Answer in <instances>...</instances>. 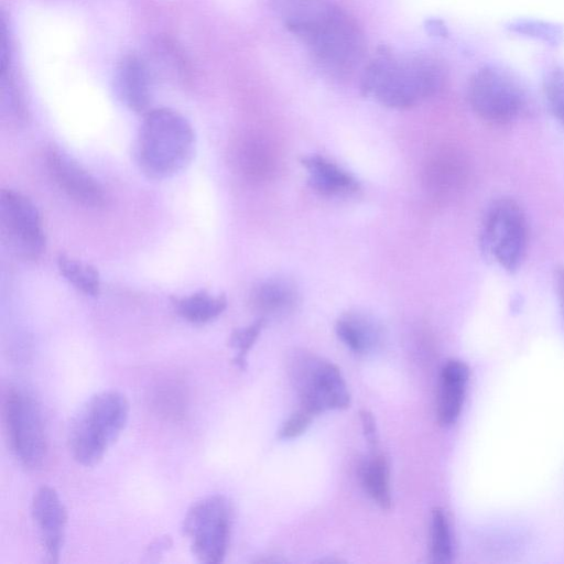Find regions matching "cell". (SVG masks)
I'll return each instance as SVG.
<instances>
[{"label": "cell", "instance_id": "obj_1", "mask_svg": "<svg viewBox=\"0 0 564 564\" xmlns=\"http://www.w3.org/2000/svg\"><path fill=\"white\" fill-rule=\"evenodd\" d=\"M282 19L324 68L343 74L360 62L365 50L362 33L333 1L290 0Z\"/></svg>", "mask_w": 564, "mask_h": 564}, {"label": "cell", "instance_id": "obj_2", "mask_svg": "<svg viewBox=\"0 0 564 564\" xmlns=\"http://www.w3.org/2000/svg\"><path fill=\"white\" fill-rule=\"evenodd\" d=\"M444 82L445 68L433 57L382 53L365 69L361 89L387 107L404 109L435 95Z\"/></svg>", "mask_w": 564, "mask_h": 564}, {"label": "cell", "instance_id": "obj_3", "mask_svg": "<svg viewBox=\"0 0 564 564\" xmlns=\"http://www.w3.org/2000/svg\"><path fill=\"white\" fill-rule=\"evenodd\" d=\"M189 121L171 108L148 110L134 143V160L144 175L164 180L186 169L195 155Z\"/></svg>", "mask_w": 564, "mask_h": 564}, {"label": "cell", "instance_id": "obj_4", "mask_svg": "<svg viewBox=\"0 0 564 564\" xmlns=\"http://www.w3.org/2000/svg\"><path fill=\"white\" fill-rule=\"evenodd\" d=\"M130 406L119 391L91 395L73 416L68 429V448L83 466L98 464L127 425Z\"/></svg>", "mask_w": 564, "mask_h": 564}, {"label": "cell", "instance_id": "obj_5", "mask_svg": "<svg viewBox=\"0 0 564 564\" xmlns=\"http://www.w3.org/2000/svg\"><path fill=\"white\" fill-rule=\"evenodd\" d=\"M2 416L10 449L26 469L40 468L47 456V441L40 404L23 387L10 386L2 401Z\"/></svg>", "mask_w": 564, "mask_h": 564}, {"label": "cell", "instance_id": "obj_6", "mask_svg": "<svg viewBox=\"0 0 564 564\" xmlns=\"http://www.w3.org/2000/svg\"><path fill=\"white\" fill-rule=\"evenodd\" d=\"M290 376L301 406L313 415L327 410H343L350 404V394L339 368L308 352L295 354Z\"/></svg>", "mask_w": 564, "mask_h": 564}, {"label": "cell", "instance_id": "obj_7", "mask_svg": "<svg viewBox=\"0 0 564 564\" xmlns=\"http://www.w3.org/2000/svg\"><path fill=\"white\" fill-rule=\"evenodd\" d=\"M528 245V225L519 204L511 198H500L488 208L480 232V247L507 271L517 270L524 258Z\"/></svg>", "mask_w": 564, "mask_h": 564}, {"label": "cell", "instance_id": "obj_8", "mask_svg": "<svg viewBox=\"0 0 564 564\" xmlns=\"http://www.w3.org/2000/svg\"><path fill=\"white\" fill-rule=\"evenodd\" d=\"M231 528V507L226 497L209 495L186 511L182 530L195 557L203 563H220L226 556Z\"/></svg>", "mask_w": 564, "mask_h": 564}, {"label": "cell", "instance_id": "obj_9", "mask_svg": "<svg viewBox=\"0 0 564 564\" xmlns=\"http://www.w3.org/2000/svg\"><path fill=\"white\" fill-rule=\"evenodd\" d=\"M0 229L9 250L24 261H36L45 251V234L35 204L20 192L0 193Z\"/></svg>", "mask_w": 564, "mask_h": 564}, {"label": "cell", "instance_id": "obj_10", "mask_svg": "<svg viewBox=\"0 0 564 564\" xmlns=\"http://www.w3.org/2000/svg\"><path fill=\"white\" fill-rule=\"evenodd\" d=\"M468 100L479 118L495 124L514 120L524 104L518 84L495 67H484L474 74L468 86Z\"/></svg>", "mask_w": 564, "mask_h": 564}, {"label": "cell", "instance_id": "obj_11", "mask_svg": "<svg viewBox=\"0 0 564 564\" xmlns=\"http://www.w3.org/2000/svg\"><path fill=\"white\" fill-rule=\"evenodd\" d=\"M46 167L56 185L73 200L98 208L107 202L104 186L77 161L57 147L45 152Z\"/></svg>", "mask_w": 564, "mask_h": 564}, {"label": "cell", "instance_id": "obj_12", "mask_svg": "<svg viewBox=\"0 0 564 564\" xmlns=\"http://www.w3.org/2000/svg\"><path fill=\"white\" fill-rule=\"evenodd\" d=\"M32 519L48 562H57L65 538L67 513L57 491L50 486L40 487L31 503Z\"/></svg>", "mask_w": 564, "mask_h": 564}, {"label": "cell", "instance_id": "obj_13", "mask_svg": "<svg viewBox=\"0 0 564 564\" xmlns=\"http://www.w3.org/2000/svg\"><path fill=\"white\" fill-rule=\"evenodd\" d=\"M115 90L121 102L134 112H147L151 102V70L137 54L123 55L115 69Z\"/></svg>", "mask_w": 564, "mask_h": 564}, {"label": "cell", "instance_id": "obj_14", "mask_svg": "<svg viewBox=\"0 0 564 564\" xmlns=\"http://www.w3.org/2000/svg\"><path fill=\"white\" fill-rule=\"evenodd\" d=\"M469 378L467 365L460 360H448L442 368L437 397V420L449 426L458 419Z\"/></svg>", "mask_w": 564, "mask_h": 564}, {"label": "cell", "instance_id": "obj_15", "mask_svg": "<svg viewBox=\"0 0 564 564\" xmlns=\"http://www.w3.org/2000/svg\"><path fill=\"white\" fill-rule=\"evenodd\" d=\"M301 163L308 173L310 185L319 193L333 195L358 189V182L351 174L324 156L307 155Z\"/></svg>", "mask_w": 564, "mask_h": 564}, {"label": "cell", "instance_id": "obj_16", "mask_svg": "<svg viewBox=\"0 0 564 564\" xmlns=\"http://www.w3.org/2000/svg\"><path fill=\"white\" fill-rule=\"evenodd\" d=\"M335 329L339 339L358 354L373 350L382 336L377 321L359 312H349L340 316L336 322Z\"/></svg>", "mask_w": 564, "mask_h": 564}, {"label": "cell", "instance_id": "obj_17", "mask_svg": "<svg viewBox=\"0 0 564 564\" xmlns=\"http://www.w3.org/2000/svg\"><path fill=\"white\" fill-rule=\"evenodd\" d=\"M295 285L283 278H271L254 288L251 303L263 314L278 315L289 312L296 303Z\"/></svg>", "mask_w": 564, "mask_h": 564}, {"label": "cell", "instance_id": "obj_18", "mask_svg": "<svg viewBox=\"0 0 564 564\" xmlns=\"http://www.w3.org/2000/svg\"><path fill=\"white\" fill-rule=\"evenodd\" d=\"M176 314L192 324H206L217 318L227 307L224 294H212L205 290L172 299Z\"/></svg>", "mask_w": 564, "mask_h": 564}, {"label": "cell", "instance_id": "obj_19", "mask_svg": "<svg viewBox=\"0 0 564 564\" xmlns=\"http://www.w3.org/2000/svg\"><path fill=\"white\" fill-rule=\"evenodd\" d=\"M360 477L362 486L371 499L383 510L392 505L389 464L387 458L376 452L361 465Z\"/></svg>", "mask_w": 564, "mask_h": 564}, {"label": "cell", "instance_id": "obj_20", "mask_svg": "<svg viewBox=\"0 0 564 564\" xmlns=\"http://www.w3.org/2000/svg\"><path fill=\"white\" fill-rule=\"evenodd\" d=\"M59 273L82 293L96 296L100 292V276L97 269L64 253L57 257Z\"/></svg>", "mask_w": 564, "mask_h": 564}, {"label": "cell", "instance_id": "obj_21", "mask_svg": "<svg viewBox=\"0 0 564 564\" xmlns=\"http://www.w3.org/2000/svg\"><path fill=\"white\" fill-rule=\"evenodd\" d=\"M431 556L436 564H447L453 557L449 524L442 508H434L431 520Z\"/></svg>", "mask_w": 564, "mask_h": 564}, {"label": "cell", "instance_id": "obj_22", "mask_svg": "<svg viewBox=\"0 0 564 564\" xmlns=\"http://www.w3.org/2000/svg\"><path fill=\"white\" fill-rule=\"evenodd\" d=\"M264 325L265 318L261 316L252 324L237 328L231 333L229 346L237 351V355L234 358V364L239 369L246 368V356L253 346Z\"/></svg>", "mask_w": 564, "mask_h": 564}, {"label": "cell", "instance_id": "obj_23", "mask_svg": "<svg viewBox=\"0 0 564 564\" xmlns=\"http://www.w3.org/2000/svg\"><path fill=\"white\" fill-rule=\"evenodd\" d=\"M544 91L551 111L564 127V68H557L547 75Z\"/></svg>", "mask_w": 564, "mask_h": 564}, {"label": "cell", "instance_id": "obj_24", "mask_svg": "<svg viewBox=\"0 0 564 564\" xmlns=\"http://www.w3.org/2000/svg\"><path fill=\"white\" fill-rule=\"evenodd\" d=\"M313 414L302 408L294 412L282 425L280 438H294L303 434L311 424Z\"/></svg>", "mask_w": 564, "mask_h": 564}, {"label": "cell", "instance_id": "obj_25", "mask_svg": "<svg viewBox=\"0 0 564 564\" xmlns=\"http://www.w3.org/2000/svg\"><path fill=\"white\" fill-rule=\"evenodd\" d=\"M361 427L365 435V438L371 449V452H376L378 448V432L376 420L371 412L368 410H361L359 413Z\"/></svg>", "mask_w": 564, "mask_h": 564}, {"label": "cell", "instance_id": "obj_26", "mask_svg": "<svg viewBox=\"0 0 564 564\" xmlns=\"http://www.w3.org/2000/svg\"><path fill=\"white\" fill-rule=\"evenodd\" d=\"M518 29L522 32H528L530 34H533L535 36H541L545 40H549L550 37H556L557 32L555 28L549 26V25H540V24H519Z\"/></svg>", "mask_w": 564, "mask_h": 564}, {"label": "cell", "instance_id": "obj_27", "mask_svg": "<svg viewBox=\"0 0 564 564\" xmlns=\"http://www.w3.org/2000/svg\"><path fill=\"white\" fill-rule=\"evenodd\" d=\"M556 288L561 299L562 306L564 308V268H560L556 271Z\"/></svg>", "mask_w": 564, "mask_h": 564}]
</instances>
